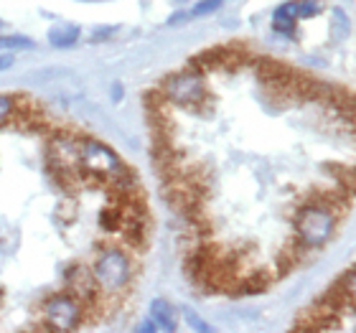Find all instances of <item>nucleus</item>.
<instances>
[{
    "label": "nucleus",
    "instance_id": "obj_7",
    "mask_svg": "<svg viewBox=\"0 0 356 333\" xmlns=\"http://www.w3.org/2000/svg\"><path fill=\"white\" fill-rule=\"evenodd\" d=\"M76 38H79V29H76V26H69V23L56 26V29L49 31V41H51V46H59V49H67V46L76 44Z\"/></svg>",
    "mask_w": 356,
    "mask_h": 333
},
{
    "label": "nucleus",
    "instance_id": "obj_13",
    "mask_svg": "<svg viewBox=\"0 0 356 333\" xmlns=\"http://www.w3.org/2000/svg\"><path fill=\"white\" fill-rule=\"evenodd\" d=\"M222 3H224V0H201L199 6L191 10V15H207V13H211V10H216Z\"/></svg>",
    "mask_w": 356,
    "mask_h": 333
},
{
    "label": "nucleus",
    "instance_id": "obj_4",
    "mask_svg": "<svg viewBox=\"0 0 356 333\" xmlns=\"http://www.w3.org/2000/svg\"><path fill=\"white\" fill-rule=\"evenodd\" d=\"M165 99L181 104V107H199L207 99V89H204V79L199 72H181L173 74L163 87Z\"/></svg>",
    "mask_w": 356,
    "mask_h": 333
},
{
    "label": "nucleus",
    "instance_id": "obj_12",
    "mask_svg": "<svg viewBox=\"0 0 356 333\" xmlns=\"http://www.w3.org/2000/svg\"><path fill=\"white\" fill-rule=\"evenodd\" d=\"M13 115V99L6 95H0V125H6L8 120Z\"/></svg>",
    "mask_w": 356,
    "mask_h": 333
},
{
    "label": "nucleus",
    "instance_id": "obj_3",
    "mask_svg": "<svg viewBox=\"0 0 356 333\" xmlns=\"http://www.w3.org/2000/svg\"><path fill=\"white\" fill-rule=\"evenodd\" d=\"M95 275L97 285L104 293H118L120 288H125L130 280V259L122 254L120 250H107L99 254V259L95 262Z\"/></svg>",
    "mask_w": 356,
    "mask_h": 333
},
{
    "label": "nucleus",
    "instance_id": "obj_16",
    "mask_svg": "<svg viewBox=\"0 0 356 333\" xmlns=\"http://www.w3.org/2000/svg\"><path fill=\"white\" fill-rule=\"evenodd\" d=\"M186 316H188V323H191V326L196 328V331H209V326H207V323H201V320L196 318V316H193L191 311H186Z\"/></svg>",
    "mask_w": 356,
    "mask_h": 333
},
{
    "label": "nucleus",
    "instance_id": "obj_1",
    "mask_svg": "<svg viewBox=\"0 0 356 333\" xmlns=\"http://www.w3.org/2000/svg\"><path fill=\"white\" fill-rule=\"evenodd\" d=\"M336 227V214L323 204L308 201L296 216V232L300 245L305 247H323L331 239Z\"/></svg>",
    "mask_w": 356,
    "mask_h": 333
},
{
    "label": "nucleus",
    "instance_id": "obj_2",
    "mask_svg": "<svg viewBox=\"0 0 356 333\" xmlns=\"http://www.w3.org/2000/svg\"><path fill=\"white\" fill-rule=\"evenodd\" d=\"M79 165H82V176L97 178L104 184L118 178L120 170L125 168L107 145L95 140H79Z\"/></svg>",
    "mask_w": 356,
    "mask_h": 333
},
{
    "label": "nucleus",
    "instance_id": "obj_14",
    "mask_svg": "<svg viewBox=\"0 0 356 333\" xmlns=\"http://www.w3.org/2000/svg\"><path fill=\"white\" fill-rule=\"evenodd\" d=\"M118 31V26H102V29L95 31V36H92V41H104V38H110L112 33Z\"/></svg>",
    "mask_w": 356,
    "mask_h": 333
},
{
    "label": "nucleus",
    "instance_id": "obj_10",
    "mask_svg": "<svg viewBox=\"0 0 356 333\" xmlns=\"http://www.w3.org/2000/svg\"><path fill=\"white\" fill-rule=\"evenodd\" d=\"M318 10H321L318 0H296V15L308 18V15H316Z\"/></svg>",
    "mask_w": 356,
    "mask_h": 333
},
{
    "label": "nucleus",
    "instance_id": "obj_15",
    "mask_svg": "<svg viewBox=\"0 0 356 333\" xmlns=\"http://www.w3.org/2000/svg\"><path fill=\"white\" fill-rule=\"evenodd\" d=\"M13 61H15V56H13V54L0 51V72H6V69H10V67H13Z\"/></svg>",
    "mask_w": 356,
    "mask_h": 333
},
{
    "label": "nucleus",
    "instance_id": "obj_17",
    "mask_svg": "<svg viewBox=\"0 0 356 333\" xmlns=\"http://www.w3.org/2000/svg\"><path fill=\"white\" fill-rule=\"evenodd\" d=\"M138 331H158V326H156V320L150 318V320H145V323H140V326H138Z\"/></svg>",
    "mask_w": 356,
    "mask_h": 333
},
{
    "label": "nucleus",
    "instance_id": "obj_11",
    "mask_svg": "<svg viewBox=\"0 0 356 333\" xmlns=\"http://www.w3.org/2000/svg\"><path fill=\"white\" fill-rule=\"evenodd\" d=\"M33 41L31 38H23V36H8L3 38L0 36V49H31Z\"/></svg>",
    "mask_w": 356,
    "mask_h": 333
},
{
    "label": "nucleus",
    "instance_id": "obj_9",
    "mask_svg": "<svg viewBox=\"0 0 356 333\" xmlns=\"http://www.w3.org/2000/svg\"><path fill=\"white\" fill-rule=\"evenodd\" d=\"M273 29L277 31V33H285V36H290L293 31H296V18L288 13V10H282V8H277L273 15Z\"/></svg>",
    "mask_w": 356,
    "mask_h": 333
},
{
    "label": "nucleus",
    "instance_id": "obj_5",
    "mask_svg": "<svg viewBox=\"0 0 356 333\" xmlns=\"http://www.w3.org/2000/svg\"><path fill=\"white\" fill-rule=\"evenodd\" d=\"M49 331H72L82 318V308L72 295H54L41 308Z\"/></svg>",
    "mask_w": 356,
    "mask_h": 333
},
{
    "label": "nucleus",
    "instance_id": "obj_6",
    "mask_svg": "<svg viewBox=\"0 0 356 333\" xmlns=\"http://www.w3.org/2000/svg\"><path fill=\"white\" fill-rule=\"evenodd\" d=\"M150 318L156 320L158 331H176L173 308L165 300H153V305H150Z\"/></svg>",
    "mask_w": 356,
    "mask_h": 333
},
{
    "label": "nucleus",
    "instance_id": "obj_8",
    "mask_svg": "<svg viewBox=\"0 0 356 333\" xmlns=\"http://www.w3.org/2000/svg\"><path fill=\"white\" fill-rule=\"evenodd\" d=\"M349 31H351V23L346 18V13H343L341 8H334L331 10V33H334V41H343V38L349 36Z\"/></svg>",
    "mask_w": 356,
    "mask_h": 333
}]
</instances>
